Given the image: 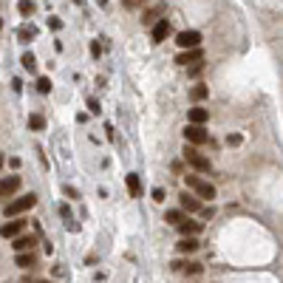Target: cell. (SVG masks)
Masks as SVG:
<instances>
[{
  "label": "cell",
  "instance_id": "obj_10",
  "mask_svg": "<svg viewBox=\"0 0 283 283\" xmlns=\"http://www.w3.org/2000/svg\"><path fill=\"white\" fill-rule=\"evenodd\" d=\"M176 230L181 232V238H195V235L201 232V221H190V218H184Z\"/></svg>",
  "mask_w": 283,
  "mask_h": 283
},
{
  "label": "cell",
  "instance_id": "obj_5",
  "mask_svg": "<svg viewBox=\"0 0 283 283\" xmlns=\"http://www.w3.org/2000/svg\"><path fill=\"white\" fill-rule=\"evenodd\" d=\"M23 232H26V221H23V218H9V221L0 227V235H3V238H17Z\"/></svg>",
  "mask_w": 283,
  "mask_h": 283
},
{
  "label": "cell",
  "instance_id": "obj_3",
  "mask_svg": "<svg viewBox=\"0 0 283 283\" xmlns=\"http://www.w3.org/2000/svg\"><path fill=\"white\" fill-rule=\"evenodd\" d=\"M184 181H187V187H190L198 198H207V201L215 198V187H212L210 181H204L201 176H184Z\"/></svg>",
  "mask_w": 283,
  "mask_h": 283
},
{
  "label": "cell",
  "instance_id": "obj_18",
  "mask_svg": "<svg viewBox=\"0 0 283 283\" xmlns=\"http://www.w3.org/2000/svg\"><path fill=\"white\" fill-rule=\"evenodd\" d=\"M184 218H187V215H184L181 210H167V212H164V221L173 224V227H178V224L184 221Z\"/></svg>",
  "mask_w": 283,
  "mask_h": 283
},
{
  "label": "cell",
  "instance_id": "obj_11",
  "mask_svg": "<svg viewBox=\"0 0 283 283\" xmlns=\"http://www.w3.org/2000/svg\"><path fill=\"white\" fill-rule=\"evenodd\" d=\"M161 14H164V3H156L153 9H147L144 14H142V23H144V26H156V23L161 20Z\"/></svg>",
  "mask_w": 283,
  "mask_h": 283
},
{
  "label": "cell",
  "instance_id": "obj_24",
  "mask_svg": "<svg viewBox=\"0 0 283 283\" xmlns=\"http://www.w3.org/2000/svg\"><path fill=\"white\" fill-rule=\"evenodd\" d=\"M20 14H34V3H31V0H20Z\"/></svg>",
  "mask_w": 283,
  "mask_h": 283
},
{
  "label": "cell",
  "instance_id": "obj_21",
  "mask_svg": "<svg viewBox=\"0 0 283 283\" xmlns=\"http://www.w3.org/2000/svg\"><path fill=\"white\" fill-rule=\"evenodd\" d=\"M28 128H31V131H43V128H45V119L40 114H31V116H28Z\"/></svg>",
  "mask_w": 283,
  "mask_h": 283
},
{
  "label": "cell",
  "instance_id": "obj_25",
  "mask_svg": "<svg viewBox=\"0 0 283 283\" xmlns=\"http://www.w3.org/2000/svg\"><path fill=\"white\" fill-rule=\"evenodd\" d=\"M201 68H204L201 62H195L193 68H190V77H198V74H201Z\"/></svg>",
  "mask_w": 283,
  "mask_h": 283
},
{
  "label": "cell",
  "instance_id": "obj_16",
  "mask_svg": "<svg viewBox=\"0 0 283 283\" xmlns=\"http://www.w3.org/2000/svg\"><path fill=\"white\" fill-rule=\"evenodd\" d=\"M14 264H17L20 269H31V266L37 264L34 249H31V252H17V255H14Z\"/></svg>",
  "mask_w": 283,
  "mask_h": 283
},
{
  "label": "cell",
  "instance_id": "obj_26",
  "mask_svg": "<svg viewBox=\"0 0 283 283\" xmlns=\"http://www.w3.org/2000/svg\"><path fill=\"white\" fill-rule=\"evenodd\" d=\"M153 198H156V201H164V190H161V187H156V190H153Z\"/></svg>",
  "mask_w": 283,
  "mask_h": 283
},
{
  "label": "cell",
  "instance_id": "obj_29",
  "mask_svg": "<svg viewBox=\"0 0 283 283\" xmlns=\"http://www.w3.org/2000/svg\"><path fill=\"white\" fill-rule=\"evenodd\" d=\"M48 28H54V31H60V28H62V23H60V20H48Z\"/></svg>",
  "mask_w": 283,
  "mask_h": 283
},
{
  "label": "cell",
  "instance_id": "obj_6",
  "mask_svg": "<svg viewBox=\"0 0 283 283\" xmlns=\"http://www.w3.org/2000/svg\"><path fill=\"white\" fill-rule=\"evenodd\" d=\"M20 190V176H3L0 178V201H6Z\"/></svg>",
  "mask_w": 283,
  "mask_h": 283
},
{
  "label": "cell",
  "instance_id": "obj_1",
  "mask_svg": "<svg viewBox=\"0 0 283 283\" xmlns=\"http://www.w3.org/2000/svg\"><path fill=\"white\" fill-rule=\"evenodd\" d=\"M37 204V195L34 193H28V195H20V198H14V201L6 204V210H3V215L6 218H20L23 212H28L31 207Z\"/></svg>",
  "mask_w": 283,
  "mask_h": 283
},
{
  "label": "cell",
  "instance_id": "obj_15",
  "mask_svg": "<svg viewBox=\"0 0 283 283\" xmlns=\"http://www.w3.org/2000/svg\"><path fill=\"white\" fill-rule=\"evenodd\" d=\"M210 119V111L207 108H190V114H187V122L190 125H204Z\"/></svg>",
  "mask_w": 283,
  "mask_h": 283
},
{
  "label": "cell",
  "instance_id": "obj_20",
  "mask_svg": "<svg viewBox=\"0 0 283 283\" xmlns=\"http://www.w3.org/2000/svg\"><path fill=\"white\" fill-rule=\"evenodd\" d=\"M207 94H210L207 85H195V88L190 91V99H193V102H201V99H207Z\"/></svg>",
  "mask_w": 283,
  "mask_h": 283
},
{
  "label": "cell",
  "instance_id": "obj_30",
  "mask_svg": "<svg viewBox=\"0 0 283 283\" xmlns=\"http://www.w3.org/2000/svg\"><path fill=\"white\" fill-rule=\"evenodd\" d=\"M0 170H3V156H0Z\"/></svg>",
  "mask_w": 283,
  "mask_h": 283
},
{
  "label": "cell",
  "instance_id": "obj_19",
  "mask_svg": "<svg viewBox=\"0 0 283 283\" xmlns=\"http://www.w3.org/2000/svg\"><path fill=\"white\" fill-rule=\"evenodd\" d=\"M17 37H20V43H31V40L37 37V31H34V26H20Z\"/></svg>",
  "mask_w": 283,
  "mask_h": 283
},
{
  "label": "cell",
  "instance_id": "obj_9",
  "mask_svg": "<svg viewBox=\"0 0 283 283\" xmlns=\"http://www.w3.org/2000/svg\"><path fill=\"white\" fill-rule=\"evenodd\" d=\"M201 57H204L201 48H187V51H181L176 57V62L178 65H195V62H201Z\"/></svg>",
  "mask_w": 283,
  "mask_h": 283
},
{
  "label": "cell",
  "instance_id": "obj_32",
  "mask_svg": "<svg viewBox=\"0 0 283 283\" xmlns=\"http://www.w3.org/2000/svg\"><path fill=\"white\" fill-rule=\"evenodd\" d=\"M37 283H45V281H37Z\"/></svg>",
  "mask_w": 283,
  "mask_h": 283
},
{
  "label": "cell",
  "instance_id": "obj_23",
  "mask_svg": "<svg viewBox=\"0 0 283 283\" xmlns=\"http://www.w3.org/2000/svg\"><path fill=\"white\" fill-rule=\"evenodd\" d=\"M20 62H23V68H26V71H34V68H37L34 54H23V60H20Z\"/></svg>",
  "mask_w": 283,
  "mask_h": 283
},
{
  "label": "cell",
  "instance_id": "obj_14",
  "mask_svg": "<svg viewBox=\"0 0 283 283\" xmlns=\"http://www.w3.org/2000/svg\"><path fill=\"white\" fill-rule=\"evenodd\" d=\"M170 34V23L164 17L159 20V23H156V26L150 28V37H153V43H161V40H164V37Z\"/></svg>",
  "mask_w": 283,
  "mask_h": 283
},
{
  "label": "cell",
  "instance_id": "obj_12",
  "mask_svg": "<svg viewBox=\"0 0 283 283\" xmlns=\"http://www.w3.org/2000/svg\"><path fill=\"white\" fill-rule=\"evenodd\" d=\"M34 244H37L34 235H26V232H23V235H17V238H14V244H11V247H14V252H31V249H34Z\"/></svg>",
  "mask_w": 283,
  "mask_h": 283
},
{
  "label": "cell",
  "instance_id": "obj_7",
  "mask_svg": "<svg viewBox=\"0 0 283 283\" xmlns=\"http://www.w3.org/2000/svg\"><path fill=\"white\" fill-rule=\"evenodd\" d=\"M176 45L181 51H187V48H201V34L198 31H181L176 37Z\"/></svg>",
  "mask_w": 283,
  "mask_h": 283
},
{
  "label": "cell",
  "instance_id": "obj_4",
  "mask_svg": "<svg viewBox=\"0 0 283 283\" xmlns=\"http://www.w3.org/2000/svg\"><path fill=\"white\" fill-rule=\"evenodd\" d=\"M184 139L193 144V147H198V144H207L210 142V133L204 131V125H187L184 128Z\"/></svg>",
  "mask_w": 283,
  "mask_h": 283
},
{
  "label": "cell",
  "instance_id": "obj_27",
  "mask_svg": "<svg viewBox=\"0 0 283 283\" xmlns=\"http://www.w3.org/2000/svg\"><path fill=\"white\" fill-rule=\"evenodd\" d=\"M88 108H91V114H99V102L97 99H88Z\"/></svg>",
  "mask_w": 283,
  "mask_h": 283
},
{
  "label": "cell",
  "instance_id": "obj_22",
  "mask_svg": "<svg viewBox=\"0 0 283 283\" xmlns=\"http://www.w3.org/2000/svg\"><path fill=\"white\" fill-rule=\"evenodd\" d=\"M37 91H40V94H51V80H48V77H40V80H37Z\"/></svg>",
  "mask_w": 283,
  "mask_h": 283
},
{
  "label": "cell",
  "instance_id": "obj_8",
  "mask_svg": "<svg viewBox=\"0 0 283 283\" xmlns=\"http://www.w3.org/2000/svg\"><path fill=\"white\" fill-rule=\"evenodd\" d=\"M178 210L190 215V212H201V201H198V195H190V193H181L178 195Z\"/></svg>",
  "mask_w": 283,
  "mask_h": 283
},
{
  "label": "cell",
  "instance_id": "obj_13",
  "mask_svg": "<svg viewBox=\"0 0 283 283\" xmlns=\"http://www.w3.org/2000/svg\"><path fill=\"white\" fill-rule=\"evenodd\" d=\"M125 184H128V193H131V198H139V195H142L139 173H128V176H125Z\"/></svg>",
  "mask_w": 283,
  "mask_h": 283
},
{
  "label": "cell",
  "instance_id": "obj_17",
  "mask_svg": "<svg viewBox=\"0 0 283 283\" xmlns=\"http://www.w3.org/2000/svg\"><path fill=\"white\" fill-rule=\"evenodd\" d=\"M178 252H181V255H190V252H195V249H198V241L195 238H181V244H178Z\"/></svg>",
  "mask_w": 283,
  "mask_h": 283
},
{
  "label": "cell",
  "instance_id": "obj_28",
  "mask_svg": "<svg viewBox=\"0 0 283 283\" xmlns=\"http://www.w3.org/2000/svg\"><path fill=\"white\" fill-rule=\"evenodd\" d=\"M212 212H215L212 207H201V218H212Z\"/></svg>",
  "mask_w": 283,
  "mask_h": 283
},
{
  "label": "cell",
  "instance_id": "obj_2",
  "mask_svg": "<svg viewBox=\"0 0 283 283\" xmlns=\"http://www.w3.org/2000/svg\"><path fill=\"white\" fill-rule=\"evenodd\" d=\"M184 161L195 170V173H210V167H212L210 159H207L204 153H198V147H193V144H190V147H184Z\"/></svg>",
  "mask_w": 283,
  "mask_h": 283
},
{
  "label": "cell",
  "instance_id": "obj_31",
  "mask_svg": "<svg viewBox=\"0 0 283 283\" xmlns=\"http://www.w3.org/2000/svg\"><path fill=\"white\" fill-rule=\"evenodd\" d=\"M0 28H3V20H0Z\"/></svg>",
  "mask_w": 283,
  "mask_h": 283
}]
</instances>
